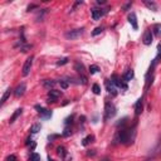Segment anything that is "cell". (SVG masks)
<instances>
[{
    "label": "cell",
    "mask_w": 161,
    "mask_h": 161,
    "mask_svg": "<svg viewBox=\"0 0 161 161\" xmlns=\"http://www.w3.org/2000/svg\"><path fill=\"white\" fill-rule=\"evenodd\" d=\"M25 91H26L25 83H20V84L14 89V95H15V97H22L24 93H25Z\"/></svg>",
    "instance_id": "10"
},
{
    "label": "cell",
    "mask_w": 161,
    "mask_h": 161,
    "mask_svg": "<svg viewBox=\"0 0 161 161\" xmlns=\"http://www.w3.org/2000/svg\"><path fill=\"white\" fill-rule=\"evenodd\" d=\"M61 91H57V89H50L49 92H48V102H56L59 97H61Z\"/></svg>",
    "instance_id": "7"
},
{
    "label": "cell",
    "mask_w": 161,
    "mask_h": 161,
    "mask_svg": "<svg viewBox=\"0 0 161 161\" xmlns=\"http://www.w3.org/2000/svg\"><path fill=\"white\" fill-rule=\"evenodd\" d=\"M104 13H106V10H103V9H98V8L91 9V15H92V19H93V20H100Z\"/></svg>",
    "instance_id": "5"
},
{
    "label": "cell",
    "mask_w": 161,
    "mask_h": 161,
    "mask_svg": "<svg viewBox=\"0 0 161 161\" xmlns=\"http://www.w3.org/2000/svg\"><path fill=\"white\" fill-rule=\"evenodd\" d=\"M30 161H40V156L38 154H32L30 155Z\"/></svg>",
    "instance_id": "26"
},
{
    "label": "cell",
    "mask_w": 161,
    "mask_h": 161,
    "mask_svg": "<svg viewBox=\"0 0 161 161\" xmlns=\"http://www.w3.org/2000/svg\"><path fill=\"white\" fill-rule=\"evenodd\" d=\"M111 80H112V83L117 87V88H122V89H127V86L121 80V78L117 76V74H113L112 76V78H111Z\"/></svg>",
    "instance_id": "6"
},
{
    "label": "cell",
    "mask_w": 161,
    "mask_h": 161,
    "mask_svg": "<svg viewBox=\"0 0 161 161\" xmlns=\"http://www.w3.org/2000/svg\"><path fill=\"white\" fill-rule=\"evenodd\" d=\"M102 30H103V29L101 28V26H97V28L92 32V35H98L100 33H102Z\"/></svg>",
    "instance_id": "28"
},
{
    "label": "cell",
    "mask_w": 161,
    "mask_h": 161,
    "mask_svg": "<svg viewBox=\"0 0 161 161\" xmlns=\"http://www.w3.org/2000/svg\"><path fill=\"white\" fill-rule=\"evenodd\" d=\"M146 161H151V160H146Z\"/></svg>",
    "instance_id": "38"
},
{
    "label": "cell",
    "mask_w": 161,
    "mask_h": 161,
    "mask_svg": "<svg viewBox=\"0 0 161 161\" xmlns=\"http://www.w3.org/2000/svg\"><path fill=\"white\" fill-rule=\"evenodd\" d=\"M6 161H17V156L15 155H9L6 157Z\"/></svg>",
    "instance_id": "30"
},
{
    "label": "cell",
    "mask_w": 161,
    "mask_h": 161,
    "mask_svg": "<svg viewBox=\"0 0 161 161\" xmlns=\"http://www.w3.org/2000/svg\"><path fill=\"white\" fill-rule=\"evenodd\" d=\"M152 34L156 37H161V24H155L152 26Z\"/></svg>",
    "instance_id": "18"
},
{
    "label": "cell",
    "mask_w": 161,
    "mask_h": 161,
    "mask_svg": "<svg viewBox=\"0 0 161 161\" xmlns=\"http://www.w3.org/2000/svg\"><path fill=\"white\" fill-rule=\"evenodd\" d=\"M33 61H34V57H33V56H30V57L26 58V61H25V63H24V65H23V69H22V74H23L24 77L29 74V72H30V69H32V65H33Z\"/></svg>",
    "instance_id": "4"
},
{
    "label": "cell",
    "mask_w": 161,
    "mask_h": 161,
    "mask_svg": "<svg viewBox=\"0 0 161 161\" xmlns=\"http://www.w3.org/2000/svg\"><path fill=\"white\" fill-rule=\"evenodd\" d=\"M35 110H38L39 115H42L43 118H49V117L52 116V112H50V111L43 108V107H40V106H35Z\"/></svg>",
    "instance_id": "12"
},
{
    "label": "cell",
    "mask_w": 161,
    "mask_h": 161,
    "mask_svg": "<svg viewBox=\"0 0 161 161\" xmlns=\"http://www.w3.org/2000/svg\"><path fill=\"white\" fill-rule=\"evenodd\" d=\"M10 93H11V88H8L6 91H5V93L3 95V97H2V103H4L8 98H9V96H10Z\"/></svg>",
    "instance_id": "23"
},
{
    "label": "cell",
    "mask_w": 161,
    "mask_h": 161,
    "mask_svg": "<svg viewBox=\"0 0 161 161\" xmlns=\"http://www.w3.org/2000/svg\"><path fill=\"white\" fill-rule=\"evenodd\" d=\"M143 4L149 8L152 11H157V4L155 2H147V0H143Z\"/></svg>",
    "instance_id": "14"
},
{
    "label": "cell",
    "mask_w": 161,
    "mask_h": 161,
    "mask_svg": "<svg viewBox=\"0 0 161 161\" xmlns=\"http://www.w3.org/2000/svg\"><path fill=\"white\" fill-rule=\"evenodd\" d=\"M92 91H93V93H95V95H100V93H101V87H100L98 84H93Z\"/></svg>",
    "instance_id": "25"
},
{
    "label": "cell",
    "mask_w": 161,
    "mask_h": 161,
    "mask_svg": "<svg viewBox=\"0 0 161 161\" xmlns=\"http://www.w3.org/2000/svg\"><path fill=\"white\" fill-rule=\"evenodd\" d=\"M104 84H106L107 91H108L112 96H117V87L112 83V80H111V79H107L106 82H104Z\"/></svg>",
    "instance_id": "9"
},
{
    "label": "cell",
    "mask_w": 161,
    "mask_h": 161,
    "mask_svg": "<svg viewBox=\"0 0 161 161\" xmlns=\"http://www.w3.org/2000/svg\"><path fill=\"white\" fill-rule=\"evenodd\" d=\"M128 22H130V24L132 25V28L135 29V30H137L139 24H137V18H136L135 13H131V14H128Z\"/></svg>",
    "instance_id": "11"
},
{
    "label": "cell",
    "mask_w": 161,
    "mask_h": 161,
    "mask_svg": "<svg viewBox=\"0 0 161 161\" xmlns=\"http://www.w3.org/2000/svg\"><path fill=\"white\" fill-rule=\"evenodd\" d=\"M142 42L145 45H150L152 43V30H145L143 37H142Z\"/></svg>",
    "instance_id": "8"
},
{
    "label": "cell",
    "mask_w": 161,
    "mask_h": 161,
    "mask_svg": "<svg viewBox=\"0 0 161 161\" xmlns=\"http://www.w3.org/2000/svg\"><path fill=\"white\" fill-rule=\"evenodd\" d=\"M48 161H54V160H52V159H49V160H48Z\"/></svg>",
    "instance_id": "37"
},
{
    "label": "cell",
    "mask_w": 161,
    "mask_h": 161,
    "mask_svg": "<svg viewBox=\"0 0 161 161\" xmlns=\"http://www.w3.org/2000/svg\"><path fill=\"white\" fill-rule=\"evenodd\" d=\"M103 161H108V159H104V160H103Z\"/></svg>",
    "instance_id": "36"
},
{
    "label": "cell",
    "mask_w": 161,
    "mask_h": 161,
    "mask_svg": "<svg viewBox=\"0 0 161 161\" xmlns=\"http://www.w3.org/2000/svg\"><path fill=\"white\" fill-rule=\"evenodd\" d=\"M141 112H142V100L140 98L135 104V113H136V116H139Z\"/></svg>",
    "instance_id": "17"
},
{
    "label": "cell",
    "mask_w": 161,
    "mask_h": 161,
    "mask_svg": "<svg viewBox=\"0 0 161 161\" xmlns=\"http://www.w3.org/2000/svg\"><path fill=\"white\" fill-rule=\"evenodd\" d=\"M80 4H82V2H77V3H74V4H73V6H72V9H71V11H73V10H74L78 5H80Z\"/></svg>",
    "instance_id": "31"
},
{
    "label": "cell",
    "mask_w": 161,
    "mask_h": 161,
    "mask_svg": "<svg viewBox=\"0 0 161 161\" xmlns=\"http://www.w3.org/2000/svg\"><path fill=\"white\" fill-rule=\"evenodd\" d=\"M67 63H68V58H62V59H59V61L57 62L58 65H64V64H67Z\"/></svg>",
    "instance_id": "27"
},
{
    "label": "cell",
    "mask_w": 161,
    "mask_h": 161,
    "mask_svg": "<svg viewBox=\"0 0 161 161\" xmlns=\"http://www.w3.org/2000/svg\"><path fill=\"white\" fill-rule=\"evenodd\" d=\"M74 69H76L78 73H80V76H82L83 72H84V65H83L82 63H76V64H74Z\"/></svg>",
    "instance_id": "20"
},
{
    "label": "cell",
    "mask_w": 161,
    "mask_h": 161,
    "mask_svg": "<svg viewBox=\"0 0 161 161\" xmlns=\"http://www.w3.org/2000/svg\"><path fill=\"white\" fill-rule=\"evenodd\" d=\"M59 84H61V87H62L63 89H65V88H68V83H67L65 80H59Z\"/></svg>",
    "instance_id": "29"
},
{
    "label": "cell",
    "mask_w": 161,
    "mask_h": 161,
    "mask_svg": "<svg viewBox=\"0 0 161 161\" xmlns=\"http://www.w3.org/2000/svg\"><path fill=\"white\" fill-rule=\"evenodd\" d=\"M32 142V137H28V139H26V141H25V145H29Z\"/></svg>",
    "instance_id": "33"
},
{
    "label": "cell",
    "mask_w": 161,
    "mask_h": 161,
    "mask_svg": "<svg viewBox=\"0 0 161 161\" xmlns=\"http://www.w3.org/2000/svg\"><path fill=\"white\" fill-rule=\"evenodd\" d=\"M34 8H38V5H29V6H28V10L30 11V10H32V9H34Z\"/></svg>",
    "instance_id": "34"
},
{
    "label": "cell",
    "mask_w": 161,
    "mask_h": 161,
    "mask_svg": "<svg viewBox=\"0 0 161 161\" xmlns=\"http://www.w3.org/2000/svg\"><path fill=\"white\" fill-rule=\"evenodd\" d=\"M115 141H118L120 143H126L128 145V141H131V130L127 128H122L121 131H118V133L115 137ZM132 142V141H131Z\"/></svg>",
    "instance_id": "1"
},
{
    "label": "cell",
    "mask_w": 161,
    "mask_h": 161,
    "mask_svg": "<svg viewBox=\"0 0 161 161\" xmlns=\"http://www.w3.org/2000/svg\"><path fill=\"white\" fill-rule=\"evenodd\" d=\"M133 78V71L132 69H127L125 72V74L122 76V79L125 80V82H130V80Z\"/></svg>",
    "instance_id": "13"
},
{
    "label": "cell",
    "mask_w": 161,
    "mask_h": 161,
    "mask_svg": "<svg viewBox=\"0 0 161 161\" xmlns=\"http://www.w3.org/2000/svg\"><path fill=\"white\" fill-rule=\"evenodd\" d=\"M93 140H95V136L88 135L87 137H84V139H83V141H82V145H83V146H87V145L92 143V142H93Z\"/></svg>",
    "instance_id": "19"
},
{
    "label": "cell",
    "mask_w": 161,
    "mask_h": 161,
    "mask_svg": "<svg viewBox=\"0 0 161 161\" xmlns=\"http://www.w3.org/2000/svg\"><path fill=\"white\" fill-rule=\"evenodd\" d=\"M40 128H42L40 124H34V125L30 127V132H32V133H37V132L40 131Z\"/></svg>",
    "instance_id": "22"
},
{
    "label": "cell",
    "mask_w": 161,
    "mask_h": 161,
    "mask_svg": "<svg viewBox=\"0 0 161 161\" xmlns=\"http://www.w3.org/2000/svg\"><path fill=\"white\" fill-rule=\"evenodd\" d=\"M83 32H84V29L83 28H78V29H73V30H69V32H67L65 34H64V37L67 38V39H71V40H73V39H78L80 35L83 34Z\"/></svg>",
    "instance_id": "3"
},
{
    "label": "cell",
    "mask_w": 161,
    "mask_h": 161,
    "mask_svg": "<svg viewBox=\"0 0 161 161\" xmlns=\"http://www.w3.org/2000/svg\"><path fill=\"white\" fill-rule=\"evenodd\" d=\"M131 5H132V3H127L126 5H124V8H122V9H124V10L126 11V10H127L128 8H131Z\"/></svg>",
    "instance_id": "32"
},
{
    "label": "cell",
    "mask_w": 161,
    "mask_h": 161,
    "mask_svg": "<svg viewBox=\"0 0 161 161\" xmlns=\"http://www.w3.org/2000/svg\"><path fill=\"white\" fill-rule=\"evenodd\" d=\"M57 154L62 157V159H65V156H67V151H65V149L63 146H59V147H57Z\"/></svg>",
    "instance_id": "21"
},
{
    "label": "cell",
    "mask_w": 161,
    "mask_h": 161,
    "mask_svg": "<svg viewBox=\"0 0 161 161\" xmlns=\"http://www.w3.org/2000/svg\"><path fill=\"white\" fill-rule=\"evenodd\" d=\"M116 115V107L112 102H106L104 106V118L106 120H110Z\"/></svg>",
    "instance_id": "2"
},
{
    "label": "cell",
    "mask_w": 161,
    "mask_h": 161,
    "mask_svg": "<svg viewBox=\"0 0 161 161\" xmlns=\"http://www.w3.org/2000/svg\"><path fill=\"white\" fill-rule=\"evenodd\" d=\"M22 112H23V108H18L14 113H13V116L10 117V120H9V124H13V122H14V121H15V120H17V118L22 115Z\"/></svg>",
    "instance_id": "16"
},
{
    "label": "cell",
    "mask_w": 161,
    "mask_h": 161,
    "mask_svg": "<svg viewBox=\"0 0 161 161\" xmlns=\"http://www.w3.org/2000/svg\"><path fill=\"white\" fill-rule=\"evenodd\" d=\"M98 71H100V68H98V65H96V64H93V65L89 67V73L91 74H96Z\"/></svg>",
    "instance_id": "24"
},
{
    "label": "cell",
    "mask_w": 161,
    "mask_h": 161,
    "mask_svg": "<svg viewBox=\"0 0 161 161\" xmlns=\"http://www.w3.org/2000/svg\"><path fill=\"white\" fill-rule=\"evenodd\" d=\"M97 4H98V5H101V4H106V2H104V0H97Z\"/></svg>",
    "instance_id": "35"
},
{
    "label": "cell",
    "mask_w": 161,
    "mask_h": 161,
    "mask_svg": "<svg viewBox=\"0 0 161 161\" xmlns=\"http://www.w3.org/2000/svg\"><path fill=\"white\" fill-rule=\"evenodd\" d=\"M42 84H43V87L50 89V88H53V87L56 86V82H54V80H52V79H44L43 82H42Z\"/></svg>",
    "instance_id": "15"
}]
</instances>
